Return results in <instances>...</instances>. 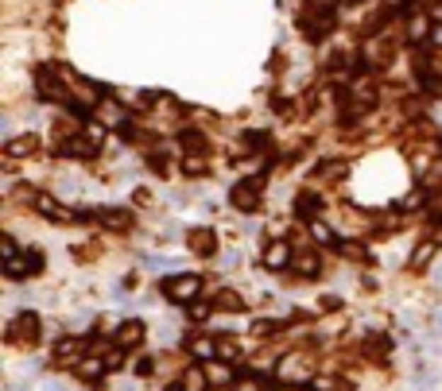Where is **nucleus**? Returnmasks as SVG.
Instances as JSON below:
<instances>
[{"instance_id": "20", "label": "nucleus", "mask_w": 442, "mask_h": 391, "mask_svg": "<svg viewBox=\"0 0 442 391\" xmlns=\"http://www.w3.org/2000/svg\"><path fill=\"white\" fill-rule=\"evenodd\" d=\"M310 237H314V244H326V248H338V240H341L338 232H334L322 217H318V221H310Z\"/></svg>"}, {"instance_id": "5", "label": "nucleus", "mask_w": 442, "mask_h": 391, "mask_svg": "<svg viewBox=\"0 0 442 391\" xmlns=\"http://www.w3.org/2000/svg\"><path fill=\"white\" fill-rule=\"evenodd\" d=\"M186 252H194L198 260H214L221 240H217V229H210V225H194V229H186Z\"/></svg>"}, {"instance_id": "9", "label": "nucleus", "mask_w": 442, "mask_h": 391, "mask_svg": "<svg viewBox=\"0 0 442 391\" xmlns=\"http://www.w3.org/2000/svg\"><path fill=\"white\" fill-rule=\"evenodd\" d=\"M322 268H326V264H322V248H318V244H310V248H302V252H295L291 271H295L299 279H318V276H322Z\"/></svg>"}, {"instance_id": "6", "label": "nucleus", "mask_w": 442, "mask_h": 391, "mask_svg": "<svg viewBox=\"0 0 442 391\" xmlns=\"http://www.w3.org/2000/svg\"><path fill=\"white\" fill-rule=\"evenodd\" d=\"M86 348H89V337H59L55 341L51 361L62 364V368H78V361L86 356Z\"/></svg>"}, {"instance_id": "2", "label": "nucleus", "mask_w": 442, "mask_h": 391, "mask_svg": "<svg viewBox=\"0 0 442 391\" xmlns=\"http://www.w3.org/2000/svg\"><path fill=\"white\" fill-rule=\"evenodd\" d=\"M39 337H43V318H39L35 310H20L4 329V341L16 345V348H35Z\"/></svg>"}, {"instance_id": "22", "label": "nucleus", "mask_w": 442, "mask_h": 391, "mask_svg": "<svg viewBox=\"0 0 442 391\" xmlns=\"http://www.w3.org/2000/svg\"><path fill=\"white\" fill-rule=\"evenodd\" d=\"M183 174H186V178H206V174H210L206 155H183Z\"/></svg>"}, {"instance_id": "14", "label": "nucleus", "mask_w": 442, "mask_h": 391, "mask_svg": "<svg viewBox=\"0 0 442 391\" xmlns=\"http://www.w3.org/2000/svg\"><path fill=\"white\" fill-rule=\"evenodd\" d=\"M322 210H326V202L314 194V190H302V194L295 198V217H299V221H318V217H322Z\"/></svg>"}, {"instance_id": "34", "label": "nucleus", "mask_w": 442, "mask_h": 391, "mask_svg": "<svg viewBox=\"0 0 442 391\" xmlns=\"http://www.w3.org/2000/svg\"><path fill=\"white\" fill-rule=\"evenodd\" d=\"M431 322H435V329H442V306L435 310V318H431Z\"/></svg>"}, {"instance_id": "35", "label": "nucleus", "mask_w": 442, "mask_h": 391, "mask_svg": "<svg viewBox=\"0 0 442 391\" xmlns=\"http://www.w3.org/2000/svg\"><path fill=\"white\" fill-rule=\"evenodd\" d=\"M349 4H357V0H349Z\"/></svg>"}, {"instance_id": "12", "label": "nucleus", "mask_w": 442, "mask_h": 391, "mask_svg": "<svg viewBox=\"0 0 442 391\" xmlns=\"http://www.w3.org/2000/svg\"><path fill=\"white\" fill-rule=\"evenodd\" d=\"M202 368H206V380H210V387H233L237 384V368L229 361H202Z\"/></svg>"}, {"instance_id": "8", "label": "nucleus", "mask_w": 442, "mask_h": 391, "mask_svg": "<svg viewBox=\"0 0 442 391\" xmlns=\"http://www.w3.org/2000/svg\"><path fill=\"white\" fill-rule=\"evenodd\" d=\"M144 341H147V326H144L140 318H125L117 329H113V345L128 348V353H132V348H140Z\"/></svg>"}, {"instance_id": "26", "label": "nucleus", "mask_w": 442, "mask_h": 391, "mask_svg": "<svg viewBox=\"0 0 442 391\" xmlns=\"http://www.w3.org/2000/svg\"><path fill=\"white\" fill-rule=\"evenodd\" d=\"M268 387H272V380H264V376H249V380L237 376V384H233V391H268Z\"/></svg>"}, {"instance_id": "10", "label": "nucleus", "mask_w": 442, "mask_h": 391, "mask_svg": "<svg viewBox=\"0 0 442 391\" xmlns=\"http://www.w3.org/2000/svg\"><path fill=\"white\" fill-rule=\"evenodd\" d=\"M94 221L101 225V229H109V232H128L132 229V210H125V205H101V210L94 213Z\"/></svg>"}, {"instance_id": "33", "label": "nucleus", "mask_w": 442, "mask_h": 391, "mask_svg": "<svg viewBox=\"0 0 442 391\" xmlns=\"http://www.w3.org/2000/svg\"><path fill=\"white\" fill-rule=\"evenodd\" d=\"M268 391H299V384H288V380H283V384H272Z\"/></svg>"}, {"instance_id": "27", "label": "nucleus", "mask_w": 442, "mask_h": 391, "mask_svg": "<svg viewBox=\"0 0 442 391\" xmlns=\"http://www.w3.org/2000/svg\"><path fill=\"white\" fill-rule=\"evenodd\" d=\"M23 256H28V268H31V279H35V276H43V268H47V260H43V252H39V248H23Z\"/></svg>"}, {"instance_id": "11", "label": "nucleus", "mask_w": 442, "mask_h": 391, "mask_svg": "<svg viewBox=\"0 0 442 391\" xmlns=\"http://www.w3.org/2000/svg\"><path fill=\"white\" fill-rule=\"evenodd\" d=\"M365 66H373V70H384V66L396 58V43L392 39H384V35H376V39H368V47H365Z\"/></svg>"}, {"instance_id": "7", "label": "nucleus", "mask_w": 442, "mask_h": 391, "mask_svg": "<svg viewBox=\"0 0 442 391\" xmlns=\"http://www.w3.org/2000/svg\"><path fill=\"white\" fill-rule=\"evenodd\" d=\"M264 268L268 271H291V264H295V244L288 237H280V240H272V244L264 248Z\"/></svg>"}, {"instance_id": "1", "label": "nucleus", "mask_w": 442, "mask_h": 391, "mask_svg": "<svg viewBox=\"0 0 442 391\" xmlns=\"http://www.w3.org/2000/svg\"><path fill=\"white\" fill-rule=\"evenodd\" d=\"M264 182H268V171H252L249 178L233 182V190H229V205L241 213H256L260 205H264Z\"/></svg>"}, {"instance_id": "32", "label": "nucleus", "mask_w": 442, "mask_h": 391, "mask_svg": "<svg viewBox=\"0 0 442 391\" xmlns=\"http://www.w3.org/2000/svg\"><path fill=\"white\" fill-rule=\"evenodd\" d=\"M136 205H152V194H147V190H136Z\"/></svg>"}, {"instance_id": "19", "label": "nucleus", "mask_w": 442, "mask_h": 391, "mask_svg": "<svg viewBox=\"0 0 442 391\" xmlns=\"http://www.w3.org/2000/svg\"><path fill=\"white\" fill-rule=\"evenodd\" d=\"M186 353H191L194 361H214V356H217V337H210V334L191 337V341H186Z\"/></svg>"}, {"instance_id": "29", "label": "nucleus", "mask_w": 442, "mask_h": 391, "mask_svg": "<svg viewBox=\"0 0 442 391\" xmlns=\"http://www.w3.org/2000/svg\"><path fill=\"white\" fill-rule=\"evenodd\" d=\"M136 372H140V376L155 372V356H140V361H136Z\"/></svg>"}, {"instance_id": "28", "label": "nucleus", "mask_w": 442, "mask_h": 391, "mask_svg": "<svg viewBox=\"0 0 442 391\" xmlns=\"http://www.w3.org/2000/svg\"><path fill=\"white\" fill-rule=\"evenodd\" d=\"M427 47L435 55H442V23H435V28H431V35H427Z\"/></svg>"}, {"instance_id": "13", "label": "nucleus", "mask_w": 442, "mask_h": 391, "mask_svg": "<svg viewBox=\"0 0 442 391\" xmlns=\"http://www.w3.org/2000/svg\"><path fill=\"white\" fill-rule=\"evenodd\" d=\"M39 152V136L35 132H23V136H8L4 140V155L8 159H28V155Z\"/></svg>"}, {"instance_id": "15", "label": "nucleus", "mask_w": 442, "mask_h": 391, "mask_svg": "<svg viewBox=\"0 0 442 391\" xmlns=\"http://www.w3.org/2000/svg\"><path fill=\"white\" fill-rule=\"evenodd\" d=\"M178 147H183V155H210V140L202 128H183L178 132Z\"/></svg>"}, {"instance_id": "24", "label": "nucleus", "mask_w": 442, "mask_h": 391, "mask_svg": "<svg viewBox=\"0 0 442 391\" xmlns=\"http://www.w3.org/2000/svg\"><path fill=\"white\" fill-rule=\"evenodd\" d=\"M423 205H427V190H423V186H415L412 194H407L404 202L396 205V210H400V213H415V210H423Z\"/></svg>"}, {"instance_id": "17", "label": "nucleus", "mask_w": 442, "mask_h": 391, "mask_svg": "<svg viewBox=\"0 0 442 391\" xmlns=\"http://www.w3.org/2000/svg\"><path fill=\"white\" fill-rule=\"evenodd\" d=\"M334 252L346 256L349 264H373V252H368V244H365V240H353V237H341Z\"/></svg>"}, {"instance_id": "18", "label": "nucleus", "mask_w": 442, "mask_h": 391, "mask_svg": "<svg viewBox=\"0 0 442 391\" xmlns=\"http://www.w3.org/2000/svg\"><path fill=\"white\" fill-rule=\"evenodd\" d=\"M214 306H217V314H244L249 298H244L241 290H233V287H221L214 295Z\"/></svg>"}, {"instance_id": "30", "label": "nucleus", "mask_w": 442, "mask_h": 391, "mask_svg": "<svg viewBox=\"0 0 442 391\" xmlns=\"http://www.w3.org/2000/svg\"><path fill=\"white\" fill-rule=\"evenodd\" d=\"M338 306H341L338 295H326V298H322V310H338Z\"/></svg>"}, {"instance_id": "25", "label": "nucleus", "mask_w": 442, "mask_h": 391, "mask_svg": "<svg viewBox=\"0 0 442 391\" xmlns=\"http://www.w3.org/2000/svg\"><path fill=\"white\" fill-rule=\"evenodd\" d=\"M183 310H186V318H194V322H206L210 314H217V306H214V302H202V298H194L191 306H183Z\"/></svg>"}, {"instance_id": "3", "label": "nucleus", "mask_w": 442, "mask_h": 391, "mask_svg": "<svg viewBox=\"0 0 442 391\" xmlns=\"http://www.w3.org/2000/svg\"><path fill=\"white\" fill-rule=\"evenodd\" d=\"M202 287H206V283H202V276H167L159 283V290H163V298H167V302H175V306H191L194 298H202Z\"/></svg>"}, {"instance_id": "16", "label": "nucleus", "mask_w": 442, "mask_h": 391, "mask_svg": "<svg viewBox=\"0 0 442 391\" xmlns=\"http://www.w3.org/2000/svg\"><path fill=\"white\" fill-rule=\"evenodd\" d=\"M74 372H78L81 384H101V376L109 372V364H105V356H81Z\"/></svg>"}, {"instance_id": "31", "label": "nucleus", "mask_w": 442, "mask_h": 391, "mask_svg": "<svg viewBox=\"0 0 442 391\" xmlns=\"http://www.w3.org/2000/svg\"><path fill=\"white\" fill-rule=\"evenodd\" d=\"M334 4H338V0H314L318 12H334Z\"/></svg>"}, {"instance_id": "4", "label": "nucleus", "mask_w": 442, "mask_h": 391, "mask_svg": "<svg viewBox=\"0 0 442 391\" xmlns=\"http://www.w3.org/2000/svg\"><path fill=\"white\" fill-rule=\"evenodd\" d=\"M70 78L55 74V66H39L35 70V97L47 105H67L70 101V89H67Z\"/></svg>"}, {"instance_id": "21", "label": "nucleus", "mask_w": 442, "mask_h": 391, "mask_svg": "<svg viewBox=\"0 0 442 391\" xmlns=\"http://www.w3.org/2000/svg\"><path fill=\"white\" fill-rule=\"evenodd\" d=\"M435 252H438V244H435V240H423V244H419V248H415V252H412V268H415V271L431 268V260H435Z\"/></svg>"}, {"instance_id": "23", "label": "nucleus", "mask_w": 442, "mask_h": 391, "mask_svg": "<svg viewBox=\"0 0 442 391\" xmlns=\"http://www.w3.org/2000/svg\"><path fill=\"white\" fill-rule=\"evenodd\" d=\"M388 341H384L380 334H376V337H368L365 341V353H368V361H376V364H384V361H388Z\"/></svg>"}]
</instances>
